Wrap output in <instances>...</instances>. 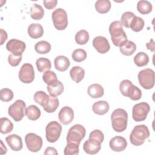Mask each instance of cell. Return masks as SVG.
Returning a JSON list of instances; mask_svg holds the SVG:
<instances>
[{
	"instance_id": "6da1fadb",
	"label": "cell",
	"mask_w": 155,
	"mask_h": 155,
	"mask_svg": "<svg viewBox=\"0 0 155 155\" xmlns=\"http://www.w3.org/2000/svg\"><path fill=\"white\" fill-rule=\"evenodd\" d=\"M109 32L112 42L116 47H121L128 41L120 21H115L111 22L109 26Z\"/></svg>"
},
{
	"instance_id": "7a4b0ae2",
	"label": "cell",
	"mask_w": 155,
	"mask_h": 155,
	"mask_svg": "<svg viewBox=\"0 0 155 155\" xmlns=\"http://www.w3.org/2000/svg\"><path fill=\"white\" fill-rule=\"evenodd\" d=\"M111 120L113 130L118 133L122 132L127 127L128 114L125 110L117 108L111 113Z\"/></svg>"
},
{
	"instance_id": "3957f363",
	"label": "cell",
	"mask_w": 155,
	"mask_h": 155,
	"mask_svg": "<svg viewBox=\"0 0 155 155\" xmlns=\"http://www.w3.org/2000/svg\"><path fill=\"white\" fill-rule=\"evenodd\" d=\"M150 131L145 125H136L130 135V142L134 146H140L150 137Z\"/></svg>"
},
{
	"instance_id": "277c9868",
	"label": "cell",
	"mask_w": 155,
	"mask_h": 155,
	"mask_svg": "<svg viewBox=\"0 0 155 155\" xmlns=\"http://www.w3.org/2000/svg\"><path fill=\"white\" fill-rule=\"evenodd\" d=\"M138 80L140 85L144 89H151L154 85V71L150 68H145L138 73Z\"/></svg>"
},
{
	"instance_id": "5b68a950",
	"label": "cell",
	"mask_w": 155,
	"mask_h": 155,
	"mask_svg": "<svg viewBox=\"0 0 155 155\" xmlns=\"http://www.w3.org/2000/svg\"><path fill=\"white\" fill-rule=\"evenodd\" d=\"M26 104L22 100H16L8 109V113L16 121L19 122L22 119L25 114Z\"/></svg>"
},
{
	"instance_id": "8992f818",
	"label": "cell",
	"mask_w": 155,
	"mask_h": 155,
	"mask_svg": "<svg viewBox=\"0 0 155 155\" xmlns=\"http://www.w3.org/2000/svg\"><path fill=\"white\" fill-rule=\"evenodd\" d=\"M86 134V130L81 124H75L71 127L67 133V142H72L80 144L81 140L84 138Z\"/></svg>"
},
{
	"instance_id": "52a82bcc",
	"label": "cell",
	"mask_w": 155,
	"mask_h": 155,
	"mask_svg": "<svg viewBox=\"0 0 155 155\" xmlns=\"http://www.w3.org/2000/svg\"><path fill=\"white\" fill-rule=\"evenodd\" d=\"M51 18L54 27L58 30H65L68 25L67 13L61 8L54 10L51 14Z\"/></svg>"
},
{
	"instance_id": "ba28073f",
	"label": "cell",
	"mask_w": 155,
	"mask_h": 155,
	"mask_svg": "<svg viewBox=\"0 0 155 155\" xmlns=\"http://www.w3.org/2000/svg\"><path fill=\"white\" fill-rule=\"evenodd\" d=\"M62 126L57 121L49 122L45 127V137L47 140L50 143L56 142L61 134Z\"/></svg>"
},
{
	"instance_id": "9c48e42d",
	"label": "cell",
	"mask_w": 155,
	"mask_h": 155,
	"mask_svg": "<svg viewBox=\"0 0 155 155\" xmlns=\"http://www.w3.org/2000/svg\"><path fill=\"white\" fill-rule=\"evenodd\" d=\"M150 107L147 102H140L135 104L132 108V117L136 122H142L146 119Z\"/></svg>"
},
{
	"instance_id": "30bf717a",
	"label": "cell",
	"mask_w": 155,
	"mask_h": 155,
	"mask_svg": "<svg viewBox=\"0 0 155 155\" xmlns=\"http://www.w3.org/2000/svg\"><path fill=\"white\" fill-rule=\"evenodd\" d=\"M25 142L28 150L31 152L39 151L42 147V139L39 136L30 133L25 136Z\"/></svg>"
},
{
	"instance_id": "8fae6325",
	"label": "cell",
	"mask_w": 155,
	"mask_h": 155,
	"mask_svg": "<svg viewBox=\"0 0 155 155\" xmlns=\"http://www.w3.org/2000/svg\"><path fill=\"white\" fill-rule=\"evenodd\" d=\"M19 80L25 84H30L34 81L35 71L33 65L25 63L22 65L18 74Z\"/></svg>"
},
{
	"instance_id": "7c38bea8",
	"label": "cell",
	"mask_w": 155,
	"mask_h": 155,
	"mask_svg": "<svg viewBox=\"0 0 155 155\" xmlns=\"http://www.w3.org/2000/svg\"><path fill=\"white\" fill-rule=\"evenodd\" d=\"M26 48L25 43L22 41L12 39L6 44L7 50L12 54L16 55H22Z\"/></svg>"
},
{
	"instance_id": "4fadbf2b",
	"label": "cell",
	"mask_w": 155,
	"mask_h": 155,
	"mask_svg": "<svg viewBox=\"0 0 155 155\" xmlns=\"http://www.w3.org/2000/svg\"><path fill=\"white\" fill-rule=\"evenodd\" d=\"M93 45L94 48L101 54H105L110 49L108 41L104 36H99L95 37L93 40Z\"/></svg>"
},
{
	"instance_id": "5bb4252c",
	"label": "cell",
	"mask_w": 155,
	"mask_h": 155,
	"mask_svg": "<svg viewBox=\"0 0 155 155\" xmlns=\"http://www.w3.org/2000/svg\"><path fill=\"white\" fill-rule=\"evenodd\" d=\"M58 117L60 122L63 125L70 124L74 119L73 110L68 106L62 107L59 112Z\"/></svg>"
},
{
	"instance_id": "9a60e30c",
	"label": "cell",
	"mask_w": 155,
	"mask_h": 155,
	"mask_svg": "<svg viewBox=\"0 0 155 155\" xmlns=\"http://www.w3.org/2000/svg\"><path fill=\"white\" fill-rule=\"evenodd\" d=\"M101 143L99 140L89 138L83 144V149L84 151L89 154H97L101 148Z\"/></svg>"
},
{
	"instance_id": "2e32d148",
	"label": "cell",
	"mask_w": 155,
	"mask_h": 155,
	"mask_svg": "<svg viewBox=\"0 0 155 155\" xmlns=\"http://www.w3.org/2000/svg\"><path fill=\"white\" fill-rule=\"evenodd\" d=\"M109 145L111 150L113 151L120 152L126 148L127 146V142L124 137L117 136L113 137L110 140Z\"/></svg>"
},
{
	"instance_id": "e0dca14e",
	"label": "cell",
	"mask_w": 155,
	"mask_h": 155,
	"mask_svg": "<svg viewBox=\"0 0 155 155\" xmlns=\"http://www.w3.org/2000/svg\"><path fill=\"white\" fill-rule=\"evenodd\" d=\"M5 140L9 147L15 151H19L23 148L21 137L15 134H10L6 137Z\"/></svg>"
},
{
	"instance_id": "ac0fdd59",
	"label": "cell",
	"mask_w": 155,
	"mask_h": 155,
	"mask_svg": "<svg viewBox=\"0 0 155 155\" xmlns=\"http://www.w3.org/2000/svg\"><path fill=\"white\" fill-rule=\"evenodd\" d=\"M55 68L59 71H65L70 65L68 58L65 56L60 55L57 56L54 61Z\"/></svg>"
},
{
	"instance_id": "d6986e66",
	"label": "cell",
	"mask_w": 155,
	"mask_h": 155,
	"mask_svg": "<svg viewBox=\"0 0 155 155\" xmlns=\"http://www.w3.org/2000/svg\"><path fill=\"white\" fill-rule=\"evenodd\" d=\"M28 34L33 39H38L42 36L44 29L42 26L38 23H32L28 27Z\"/></svg>"
},
{
	"instance_id": "ffe728a7",
	"label": "cell",
	"mask_w": 155,
	"mask_h": 155,
	"mask_svg": "<svg viewBox=\"0 0 155 155\" xmlns=\"http://www.w3.org/2000/svg\"><path fill=\"white\" fill-rule=\"evenodd\" d=\"M92 109L93 111L95 114L98 115H104L108 111L110 105L105 101H99L93 104Z\"/></svg>"
},
{
	"instance_id": "44dd1931",
	"label": "cell",
	"mask_w": 155,
	"mask_h": 155,
	"mask_svg": "<svg viewBox=\"0 0 155 155\" xmlns=\"http://www.w3.org/2000/svg\"><path fill=\"white\" fill-rule=\"evenodd\" d=\"M87 92L90 97L96 99L103 96L104 94V90L100 84H93L88 87Z\"/></svg>"
},
{
	"instance_id": "7402d4cb",
	"label": "cell",
	"mask_w": 155,
	"mask_h": 155,
	"mask_svg": "<svg viewBox=\"0 0 155 155\" xmlns=\"http://www.w3.org/2000/svg\"><path fill=\"white\" fill-rule=\"evenodd\" d=\"M71 79L76 83H79L84 78L85 70L79 66H74L70 71Z\"/></svg>"
},
{
	"instance_id": "603a6c76",
	"label": "cell",
	"mask_w": 155,
	"mask_h": 155,
	"mask_svg": "<svg viewBox=\"0 0 155 155\" xmlns=\"http://www.w3.org/2000/svg\"><path fill=\"white\" fill-rule=\"evenodd\" d=\"M40 109L35 105H30L26 108L25 114L27 118L31 120H36L41 116Z\"/></svg>"
},
{
	"instance_id": "cb8c5ba5",
	"label": "cell",
	"mask_w": 155,
	"mask_h": 155,
	"mask_svg": "<svg viewBox=\"0 0 155 155\" xmlns=\"http://www.w3.org/2000/svg\"><path fill=\"white\" fill-rule=\"evenodd\" d=\"M47 89L50 96L56 97L63 93L64 85L61 81H58L53 85H47Z\"/></svg>"
},
{
	"instance_id": "d4e9b609",
	"label": "cell",
	"mask_w": 155,
	"mask_h": 155,
	"mask_svg": "<svg viewBox=\"0 0 155 155\" xmlns=\"http://www.w3.org/2000/svg\"><path fill=\"white\" fill-rule=\"evenodd\" d=\"M44 15V10L41 5L33 4L30 7V16L35 20H41Z\"/></svg>"
},
{
	"instance_id": "484cf974",
	"label": "cell",
	"mask_w": 155,
	"mask_h": 155,
	"mask_svg": "<svg viewBox=\"0 0 155 155\" xmlns=\"http://www.w3.org/2000/svg\"><path fill=\"white\" fill-rule=\"evenodd\" d=\"M35 102L41 105L43 108L46 106L50 100V96L43 91H36L33 96Z\"/></svg>"
},
{
	"instance_id": "4316f807",
	"label": "cell",
	"mask_w": 155,
	"mask_h": 155,
	"mask_svg": "<svg viewBox=\"0 0 155 155\" xmlns=\"http://www.w3.org/2000/svg\"><path fill=\"white\" fill-rule=\"evenodd\" d=\"M95 8L97 12L105 14L111 8V2L109 0H98L95 2Z\"/></svg>"
},
{
	"instance_id": "83f0119b",
	"label": "cell",
	"mask_w": 155,
	"mask_h": 155,
	"mask_svg": "<svg viewBox=\"0 0 155 155\" xmlns=\"http://www.w3.org/2000/svg\"><path fill=\"white\" fill-rule=\"evenodd\" d=\"M119 50L122 54L130 56L132 55L136 50V45L133 42L127 41L123 45L119 47Z\"/></svg>"
},
{
	"instance_id": "f1b7e54d",
	"label": "cell",
	"mask_w": 155,
	"mask_h": 155,
	"mask_svg": "<svg viewBox=\"0 0 155 155\" xmlns=\"http://www.w3.org/2000/svg\"><path fill=\"white\" fill-rule=\"evenodd\" d=\"M36 65L38 70L42 73L50 70L51 68L50 61L45 58H39L36 60Z\"/></svg>"
},
{
	"instance_id": "f546056e",
	"label": "cell",
	"mask_w": 155,
	"mask_h": 155,
	"mask_svg": "<svg viewBox=\"0 0 155 155\" xmlns=\"http://www.w3.org/2000/svg\"><path fill=\"white\" fill-rule=\"evenodd\" d=\"M153 9V5L148 1H139L137 4V10L142 15L150 13Z\"/></svg>"
},
{
	"instance_id": "4dcf8cb0",
	"label": "cell",
	"mask_w": 155,
	"mask_h": 155,
	"mask_svg": "<svg viewBox=\"0 0 155 155\" xmlns=\"http://www.w3.org/2000/svg\"><path fill=\"white\" fill-rule=\"evenodd\" d=\"M149 62L148 55L144 52H139L134 57V62L137 67H143Z\"/></svg>"
},
{
	"instance_id": "1f68e13d",
	"label": "cell",
	"mask_w": 155,
	"mask_h": 155,
	"mask_svg": "<svg viewBox=\"0 0 155 155\" xmlns=\"http://www.w3.org/2000/svg\"><path fill=\"white\" fill-rule=\"evenodd\" d=\"M0 123V132L2 134H8L13 130V124L8 118L1 117Z\"/></svg>"
},
{
	"instance_id": "d6a6232c",
	"label": "cell",
	"mask_w": 155,
	"mask_h": 155,
	"mask_svg": "<svg viewBox=\"0 0 155 155\" xmlns=\"http://www.w3.org/2000/svg\"><path fill=\"white\" fill-rule=\"evenodd\" d=\"M51 45L45 41L38 42L35 45V51L39 54H47L51 50Z\"/></svg>"
},
{
	"instance_id": "836d02e7",
	"label": "cell",
	"mask_w": 155,
	"mask_h": 155,
	"mask_svg": "<svg viewBox=\"0 0 155 155\" xmlns=\"http://www.w3.org/2000/svg\"><path fill=\"white\" fill-rule=\"evenodd\" d=\"M59 102L58 99L56 97H53L51 96H50V100L45 107H44L43 108L44 110L48 113H51L54 112L58 107H59Z\"/></svg>"
},
{
	"instance_id": "e575fe53",
	"label": "cell",
	"mask_w": 155,
	"mask_h": 155,
	"mask_svg": "<svg viewBox=\"0 0 155 155\" xmlns=\"http://www.w3.org/2000/svg\"><path fill=\"white\" fill-rule=\"evenodd\" d=\"M89 40V33L85 30H81L75 35V41L79 45H85Z\"/></svg>"
},
{
	"instance_id": "d590c367",
	"label": "cell",
	"mask_w": 155,
	"mask_h": 155,
	"mask_svg": "<svg viewBox=\"0 0 155 155\" xmlns=\"http://www.w3.org/2000/svg\"><path fill=\"white\" fill-rule=\"evenodd\" d=\"M144 24L143 19L140 17L136 16L131 22L130 28L135 32H139L143 29Z\"/></svg>"
},
{
	"instance_id": "8d00e7d4",
	"label": "cell",
	"mask_w": 155,
	"mask_h": 155,
	"mask_svg": "<svg viewBox=\"0 0 155 155\" xmlns=\"http://www.w3.org/2000/svg\"><path fill=\"white\" fill-rule=\"evenodd\" d=\"M42 79L47 85H51L58 81V78L56 73L51 70L46 71L42 75Z\"/></svg>"
},
{
	"instance_id": "74e56055",
	"label": "cell",
	"mask_w": 155,
	"mask_h": 155,
	"mask_svg": "<svg viewBox=\"0 0 155 155\" xmlns=\"http://www.w3.org/2000/svg\"><path fill=\"white\" fill-rule=\"evenodd\" d=\"M79 145L75 143H67L64 148V153L65 155H76L79 153Z\"/></svg>"
},
{
	"instance_id": "f35d334b",
	"label": "cell",
	"mask_w": 155,
	"mask_h": 155,
	"mask_svg": "<svg viewBox=\"0 0 155 155\" xmlns=\"http://www.w3.org/2000/svg\"><path fill=\"white\" fill-rule=\"evenodd\" d=\"M127 97L133 101H138L142 97V91L137 87L133 84L128 92Z\"/></svg>"
},
{
	"instance_id": "ab89813d",
	"label": "cell",
	"mask_w": 155,
	"mask_h": 155,
	"mask_svg": "<svg viewBox=\"0 0 155 155\" xmlns=\"http://www.w3.org/2000/svg\"><path fill=\"white\" fill-rule=\"evenodd\" d=\"M71 57L73 61L77 62H81L87 58V52L82 48H78L73 51Z\"/></svg>"
},
{
	"instance_id": "60d3db41",
	"label": "cell",
	"mask_w": 155,
	"mask_h": 155,
	"mask_svg": "<svg viewBox=\"0 0 155 155\" xmlns=\"http://www.w3.org/2000/svg\"><path fill=\"white\" fill-rule=\"evenodd\" d=\"M135 15L131 12H126L124 13L121 16V24L127 28H130L131 22L135 17Z\"/></svg>"
},
{
	"instance_id": "b9f144b4",
	"label": "cell",
	"mask_w": 155,
	"mask_h": 155,
	"mask_svg": "<svg viewBox=\"0 0 155 155\" xmlns=\"http://www.w3.org/2000/svg\"><path fill=\"white\" fill-rule=\"evenodd\" d=\"M13 93L12 90L4 88L1 90L0 91V99L3 102H9L12 101L13 98Z\"/></svg>"
},
{
	"instance_id": "7bdbcfd3",
	"label": "cell",
	"mask_w": 155,
	"mask_h": 155,
	"mask_svg": "<svg viewBox=\"0 0 155 155\" xmlns=\"http://www.w3.org/2000/svg\"><path fill=\"white\" fill-rule=\"evenodd\" d=\"M132 85L133 83L128 79H125L121 81L119 85V90L123 96H127L128 92Z\"/></svg>"
},
{
	"instance_id": "ee69618b",
	"label": "cell",
	"mask_w": 155,
	"mask_h": 155,
	"mask_svg": "<svg viewBox=\"0 0 155 155\" xmlns=\"http://www.w3.org/2000/svg\"><path fill=\"white\" fill-rule=\"evenodd\" d=\"M22 60V55H16L10 54L8 56V62L9 64L13 67L18 66Z\"/></svg>"
},
{
	"instance_id": "f6af8a7d",
	"label": "cell",
	"mask_w": 155,
	"mask_h": 155,
	"mask_svg": "<svg viewBox=\"0 0 155 155\" xmlns=\"http://www.w3.org/2000/svg\"><path fill=\"white\" fill-rule=\"evenodd\" d=\"M89 138L95 139L99 140L101 143H102V142L104 140V133L101 130H94L90 133L89 135Z\"/></svg>"
},
{
	"instance_id": "bcb514c9",
	"label": "cell",
	"mask_w": 155,
	"mask_h": 155,
	"mask_svg": "<svg viewBox=\"0 0 155 155\" xmlns=\"http://www.w3.org/2000/svg\"><path fill=\"white\" fill-rule=\"evenodd\" d=\"M43 4L44 7L48 10L55 8L58 4L57 0H44Z\"/></svg>"
},
{
	"instance_id": "7dc6e473",
	"label": "cell",
	"mask_w": 155,
	"mask_h": 155,
	"mask_svg": "<svg viewBox=\"0 0 155 155\" xmlns=\"http://www.w3.org/2000/svg\"><path fill=\"white\" fill-rule=\"evenodd\" d=\"M44 155H49V154H52V155H58V153L56 150V148L51 147H47L44 151Z\"/></svg>"
},
{
	"instance_id": "c3c4849f",
	"label": "cell",
	"mask_w": 155,
	"mask_h": 155,
	"mask_svg": "<svg viewBox=\"0 0 155 155\" xmlns=\"http://www.w3.org/2000/svg\"><path fill=\"white\" fill-rule=\"evenodd\" d=\"M0 31H1V44H0V45H3L4 42L7 39V33L3 29H1Z\"/></svg>"
},
{
	"instance_id": "681fc988",
	"label": "cell",
	"mask_w": 155,
	"mask_h": 155,
	"mask_svg": "<svg viewBox=\"0 0 155 155\" xmlns=\"http://www.w3.org/2000/svg\"><path fill=\"white\" fill-rule=\"evenodd\" d=\"M146 46L148 50H150L152 52L154 51V41L153 39H151L150 42L146 44Z\"/></svg>"
},
{
	"instance_id": "f907efd6",
	"label": "cell",
	"mask_w": 155,
	"mask_h": 155,
	"mask_svg": "<svg viewBox=\"0 0 155 155\" xmlns=\"http://www.w3.org/2000/svg\"><path fill=\"white\" fill-rule=\"evenodd\" d=\"M1 153H2V151H4V152H5V153H7V148H6V147H5V146H4L3 145V143H2V140H1Z\"/></svg>"
}]
</instances>
